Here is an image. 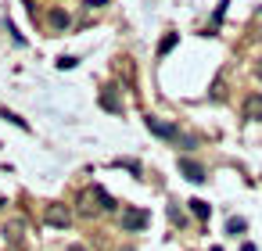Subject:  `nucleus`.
<instances>
[{
    "mask_svg": "<svg viewBox=\"0 0 262 251\" xmlns=\"http://www.w3.org/2000/svg\"><path fill=\"white\" fill-rule=\"evenodd\" d=\"M144 226H147V212H144V208H133V204L122 208V230H126V233H137V230H144Z\"/></svg>",
    "mask_w": 262,
    "mask_h": 251,
    "instance_id": "obj_1",
    "label": "nucleus"
},
{
    "mask_svg": "<svg viewBox=\"0 0 262 251\" xmlns=\"http://www.w3.org/2000/svg\"><path fill=\"white\" fill-rule=\"evenodd\" d=\"M101 104H104L108 111H122V101H119L112 90H104V94H101Z\"/></svg>",
    "mask_w": 262,
    "mask_h": 251,
    "instance_id": "obj_7",
    "label": "nucleus"
},
{
    "mask_svg": "<svg viewBox=\"0 0 262 251\" xmlns=\"http://www.w3.org/2000/svg\"><path fill=\"white\" fill-rule=\"evenodd\" d=\"M255 72H258V79H262V61H258V65H255Z\"/></svg>",
    "mask_w": 262,
    "mask_h": 251,
    "instance_id": "obj_15",
    "label": "nucleus"
},
{
    "mask_svg": "<svg viewBox=\"0 0 262 251\" xmlns=\"http://www.w3.org/2000/svg\"><path fill=\"white\" fill-rule=\"evenodd\" d=\"M126 251H129V247H126Z\"/></svg>",
    "mask_w": 262,
    "mask_h": 251,
    "instance_id": "obj_17",
    "label": "nucleus"
},
{
    "mask_svg": "<svg viewBox=\"0 0 262 251\" xmlns=\"http://www.w3.org/2000/svg\"><path fill=\"white\" fill-rule=\"evenodd\" d=\"M69 251H86V247H83V244H72V247H69Z\"/></svg>",
    "mask_w": 262,
    "mask_h": 251,
    "instance_id": "obj_14",
    "label": "nucleus"
},
{
    "mask_svg": "<svg viewBox=\"0 0 262 251\" xmlns=\"http://www.w3.org/2000/svg\"><path fill=\"white\" fill-rule=\"evenodd\" d=\"M47 26H51L54 33H65V29L72 26V18H69V11H61V8H51V15H47Z\"/></svg>",
    "mask_w": 262,
    "mask_h": 251,
    "instance_id": "obj_5",
    "label": "nucleus"
},
{
    "mask_svg": "<svg viewBox=\"0 0 262 251\" xmlns=\"http://www.w3.org/2000/svg\"><path fill=\"white\" fill-rule=\"evenodd\" d=\"M172 47H176V33H169V36H165V40L158 43V54H169Z\"/></svg>",
    "mask_w": 262,
    "mask_h": 251,
    "instance_id": "obj_9",
    "label": "nucleus"
},
{
    "mask_svg": "<svg viewBox=\"0 0 262 251\" xmlns=\"http://www.w3.org/2000/svg\"><path fill=\"white\" fill-rule=\"evenodd\" d=\"M94 194H97V201H101V208H115V201H112V197H108V194H104L101 187H94Z\"/></svg>",
    "mask_w": 262,
    "mask_h": 251,
    "instance_id": "obj_11",
    "label": "nucleus"
},
{
    "mask_svg": "<svg viewBox=\"0 0 262 251\" xmlns=\"http://www.w3.org/2000/svg\"><path fill=\"white\" fill-rule=\"evenodd\" d=\"M244 226H248L244 219H230V222H226V233H233V237H237V233H244Z\"/></svg>",
    "mask_w": 262,
    "mask_h": 251,
    "instance_id": "obj_10",
    "label": "nucleus"
},
{
    "mask_svg": "<svg viewBox=\"0 0 262 251\" xmlns=\"http://www.w3.org/2000/svg\"><path fill=\"white\" fill-rule=\"evenodd\" d=\"M43 219H47V226H58V230H65V226L72 222V212H69L65 204H47V208H43Z\"/></svg>",
    "mask_w": 262,
    "mask_h": 251,
    "instance_id": "obj_2",
    "label": "nucleus"
},
{
    "mask_svg": "<svg viewBox=\"0 0 262 251\" xmlns=\"http://www.w3.org/2000/svg\"><path fill=\"white\" fill-rule=\"evenodd\" d=\"M180 172H183L190 183H205V169H201L198 162H190V158H180Z\"/></svg>",
    "mask_w": 262,
    "mask_h": 251,
    "instance_id": "obj_6",
    "label": "nucleus"
},
{
    "mask_svg": "<svg viewBox=\"0 0 262 251\" xmlns=\"http://www.w3.org/2000/svg\"><path fill=\"white\" fill-rule=\"evenodd\" d=\"M147 129H151L155 136H162V140H176V136H180V129L169 126V122H162V119H147Z\"/></svg>",
    "mask_w": 262,
    "mask_h": 251,
    "instance_id": "obj_4",
    "label": "nucleus"
},
{
    "mask_svg": "<svg viewBox=\"0 0 262 251\" xmlns=\"http://www.w3.org/2000/svg\"><path fill=\"white\" fill-rule=\"evenodd\" d=\"M108 0H86V8H104Z\"/></svg>",
    "mask_w": 262,
    "mask_h": 251,
    "instance_id": "obj_13",
    "label": "nucleus"
},
{
    "mask_svg": "<svg viewBox=\"0 0 262 251\" xmlns=\"http://www.w3.org/2000/svg\"><path fill=\"white\" fill-rule=\"evenodd\" d=\"M244 119L248 122H262V94H248L244 97Z\"/></svg>",
    "mask_w": 262,
    "mask_h": 251,
    "instance_id": "obj_3",
    "label": "nucleus"
},
{
    "mask_svg": "<svg viewBox=\"0 0 262 251\" xmlns=\"http://www.w3.org/2000/svg\"><path fill=\"white\" fill-rule=\"evenodd\" d=\"M76 65H79L76 58H58V69H76Z\"/></svg>",
    "mask_w": 262,
    "mask_h": 251,
    "instance_id": "obj_12",
    "label": "nucleus"
},
{
    "mask_svg": "<svg viewBox=\"0 0 262 251\" xmlns=\"http://www.w3.org/2000/svg\"><path fill=\"white\" fill-rule=\"evenodd\" d=\"M190 212H194L198 219H208V215H212V208H208V201H201V197H194V201H190Z\"/></svg>",
    "mask_w": 262,
    "mask_h": 251,
    "instance_id": "obj_8",
    "label": "nucleus"
},
{
    "mask_svg": "<svg viewBox=\"0 0 262 251\" xmlns=\"http://www.w3.org/2000/svg\"><path fill=\"white\" fill-rule=\"evenodd\" d=\"M0 208H4V197H0Z\"/></svg>",
    "mask_w": 262,
    "mask_h": 251,
    "instance_id": "obj_16",
    "label": "nucleus"
}]
</instances>
